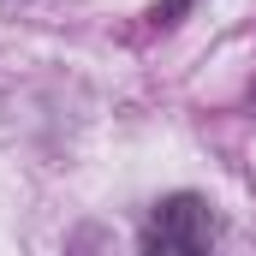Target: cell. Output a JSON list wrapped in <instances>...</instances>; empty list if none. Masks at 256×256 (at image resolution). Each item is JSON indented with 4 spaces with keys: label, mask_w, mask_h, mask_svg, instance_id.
Listing matches in <instances>:
<instances>
[{
    "label": "cell",
    "mask_w": 256,
    "mask_h": 256,
    "mask_svg": "<svg viewBox=\"0 0 256 256\" xmlns=\"http://www.w3.org/2000/svg\"><path fill=\"white\" fill-rule=\"evenodd\" d=\"M220 214L214 202L196 191H173L161 196L143 220V256H214L220 250Z\"/></svg>",
    "instance_id": "1"
}]
</instances>
